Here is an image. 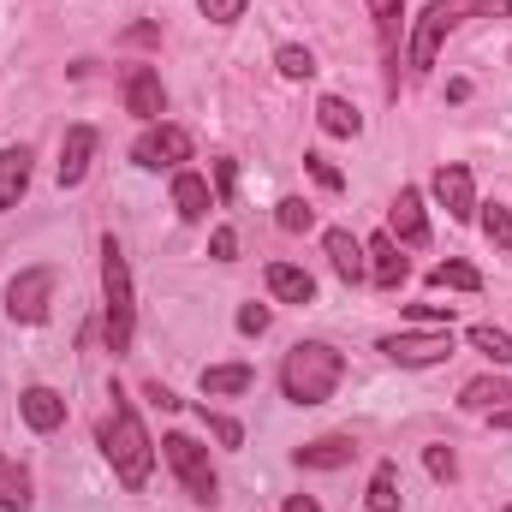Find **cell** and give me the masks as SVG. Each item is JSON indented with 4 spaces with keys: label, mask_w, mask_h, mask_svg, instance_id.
<instances>
[{
    "label": "cell",
    "mask_w": 512,
    "mask_h": 512,
    "mask_svg": "<svg viewBox=\"0 0 512 512\" xmlns=\"http://www.w3.org/2000/svg\"><path fill=\"white\" fill-rule=\"evenodd\" d=\"M495 12H507V18H512V0H429V6L417 12V24H411L405 66L423 78V72L441 60V42H447L459 24H471V18H495Z\"/></svg>",
    "instance_id": "cell-1"
},
{
    "label": "cell",
    "mask_w": 512,
    "mask_h": 512,
    "mask_svg": "<svg viewBox=\"0 0 512 512\" xmlns=\"http://www.w3.org/2000/svg\"><path fill=\"white\" fill-rule=\"evenodd\" d=\"M102 453H108V465H114V477L126 489H143L149 483L155 441H149V429H143V417H137V405H131L126 393H114V411L102 417Z\"/></svg>",
    "instance_id": "cell-2"
},
{
    "label": "cell",
    "mask_w": 512,
    "mask_h": 512,
    "mask_svg": "<svg viewBox=\"0 0 512 512\" xmlns=\"http://www.w3.org/2000/svg\"><path fill=\"white\" fill-rule=\"evenodd\" d=\"M340 376H346V358L328 340H298L280 364V393L292 405H322V399H334Z\"/></svg>",
    "instance_id": "cell-3"
},
{
    "label": "cell",
    "mask_w": 512,
    "mask_h": 512,
    "mask_svg": "<svg viewBox=\"0 0 512 512\" xmlns=\"http://www.w3.org/2000/svg\"><path fill=\"white\" fill-rule=\"evenodd\" d=\"M131 334H137V304H131L126 251L114 239H102V340L120 358V352H131Z\"/></svg>",
    "instance_id": "cell-4"
},
{
    "label": "cell",
    "mask_w": 512,
    "mask_h": 512,
    "mask_svg": "<svg viewBox=\"0 0 512 512\" xmlns=\"http://www.w3.org/2000/svg\"><path fill=\"white\" fill-rule=\"evenodd\" d=\"M161 447H167V465H173V477L185 483V495H191V501H215V489H221V483H215L209 447H197L191 435H167Z\"/></svg>",
    "instance_id": "cell-5"
},
{
    "label": "cell",
    "mask_w": 512,
    "mask_h": 512,
    "mask_svg": "<svg viewBox=\"0 0 512 512\" xmlns=\"http://www.w3.org/2000/svg\"><path fill=\"white\" fill-rule=\"evenodd\" d=\"M48 304H54V268H48V262H42V268H18V274L6 280V316H12V322H42Z\"/></svg>",
    "instance_id": "cell-6"
},
{
    "label": "cell",
    "mask_w": 512,
    "mask_h": 512,
    "mask_svg": "<svg viewBox=\"0 0 512 512\" xmlns=\"http://www.w3.org/2000/svg\"><path fill=\"white\" fill-rule=\"evenodd\" d=\"M382 358L399 370H429V364H447L453 358V334L447 328H429V334H387Z\"/></svg>",
    "instance_id": "cell-7"
},
{
    "label": "cell",
    "mask_w": 512,
    "mask_h": 512,
    "mask_svg": "<svg viewBox=\"0 0 512 512\" xmlns=\"http://www.w3.org/2000/svg\"><path fill=\"white\" fill-rule=\"evenodd\" d=\"M131 161H137L143 173L179 167V161H191V131H185V126H167V120H155V126L131 143Z\"/></svg>",
    "instance_id": "cell-8"
},
{
    "label": "cell",
    "mask_w": 512,
    "mask_h": 512,
    "mask_svg": "<svg viewBox=\"0 0 512 512\" xmlns=\"http://www.w3.org/2000/svg\"><path fill=\"white\" fill-rule=\"evenodd\" d=\"M435 203H441L453 221H471V215H477V179H471V167H465V161L435 167Z\"/></svg>",
    "instance_id": "cell-9"
},
{
    "label": "cell",
    "mask_w": 512,
    "mask_h": 512,
    "mask_svg": "<svg viewBox=\"0 0 512 512\" xmlns=\"http://www.w3.org/2000/svg\"><path fill=\"white\" fill-rule=\"evenodd\" d=\"M370 18H376V36H382V60H387V96H399V30H405V0H364Z\"/></svg>",
    "instance_id": "cell-10"
},
{
    "label": "cell",
    "mask_w": 512,
    "mask_h": 512,
    "mask_svg": "<svg viewBox=\"0 0 512 512\" xmlns=\"http://www.w3.org/2000/svg\"><path fill=\"white\" fill-rule=\"evenodd\" d=\"M387 239L393 245H429V215H423V197L405 185L387 209Z\"/></svg>",
    "instance_id": "cell-11"
},
{
    "label": "cell",
    "mask_w": 512,
    "mask_h": 512,
    "mask_svg": "<svg viewBox=\"0 0 512 512\" xmlns=\"http://www.w3.org/2000/svg\"><path fill=\"white\" fill-rule=\"evenodd\" d=\"M126 114L149 120V126L167 114V90H161V72L155 66H131L126 72Z\"/></svg>",
    "instance_id": "cell-12"
},
{
    "label": "cell",
    "mask_w": 512,
    "mask_h": 512,
    "mask_svg": "<svg viewBox=\"0 0 512 512\" xmlns=\"http://www.w3.org/2000/svg\"><path fill=\"white\" fill-rule=\"evenodd\" d=\"M90 161H96V131L90 126H66V137H60V161H54V179H60V185H84Z\"/></svg>",
    "instance_id": "cell-13"
},
{
    "label": "cell",
    "mask_w": 512,
    "mask_h": 512,
    "mask_svg": "<svg viewBox=\"0 0 512 512\" xmlns=\"http://www.w3.org/2000/svg\"><path fill=\"white\" fill-rule=\"evenodd\" d=\"M18 417H24L36 435H54V429L66 423V399H60L54 387H24V393H18Z\"/></svg>",
    "instance_id": "cell-14"
},
{
    "label": "cell",
    "mask_w": 512,
    "mask_h": 512,
    "mask_svg": "<svg viewBox=\"0 0 512 512\" xmlns=\"http://www.w3.org/2000/svg\"><path fill=\"white\" fill-rule=\"evenodd\" d=\"M292 459H298L304 471H340V465L358 459V441H352V435H316V441H304Z\"/></svg>",
    "instance_id": "cell-15"
},
{
    "label": "cell",
    "mask_w": 512,
    "mask_h": 512,
    "mask_svg": "<svg viewBox=\"0 0 512 512\" xmlns=\"http://www.w3.org/2000/svg\"><path fill=\"white\" fill-rule=\"evenodd\" d=\"M322 251H328V262H334V274L346 280V286H358V280H370V256H364V245L346 233V227H334L328 239H322Z\"/></svg>",
    "instance_id": "cell-16"
},
{
    "label": "cell",
    "mask_w": 512,
    "mask_h": 512,
    "mask_svg": "<svg viewBox=\"0 0 512 512\" xmlns=\"http://www.w3.org/2000/svg\"><path fill=\"white\" fill-rule=\"evenodd\" d=\"M30 161H36V155H30L24 143L0 149V215L24 203V191H30Z\"/></svg>",
    "instance_id": "cell-17"
},
{
    "label": "cell",
    "mask_w": 512,
    "mask_h": 512,
    "mask_svg": "<svg viewBox=\"0 0 512 512\" xmlns=\"http://www.w3.org/2000/svg\"><path fill=\"white\" fill-rule=\"evenodd\" d=\"M364 256H370V280H376L382 292H399V286H405V256H399V245H393L387 233H376V239L364 245Z\"/></svg>",
    "instance_id": "cell-18"
},
{
    "label": "cell",
    "mask_w": 512,
    "mask_h": 512,
    "mask_svg": "<svg viewBox=\"0 0 512 512\" xmlns=\"http://www.w3.org/2000/svg\"><path fill=\"white\" fill-rule=\"evenodd\" d=\"M173 209H179V221H209V209H215L209 179H197V173H173Z\"/></svg>",
    "instance_id": "cell-19"
},
{
    "label": "cell",
    "mask_w": 512,
    "mask_h": 512,
    "mask_svg": "<svg viewBox=\"0 0 512 512\" xmlns=\"http://www.w3.org/2000/svg\"><path fill=\"white\" fill-rule=\"evenodd\" d=\"M268 292H274L280 304H310V298H316V280H310L304 268H292V262H268Z\"/></svg>",
    "instance_id": "cell-20"
},
{
    "label": "cell",
    "mask_w": 512,
    "mask_h": 512,
    "mask_svg": "<svg viewBox=\"0 0 512 512\" xmlns=\"http://www.w3.org/2000/svg\"><path fill=\"white\" fill-rule=\"evenodd\" d=\"M316 126L328 131V137H358V131H364V114H358L346 96H322V102H316Z\"/></svg>",
    "instance_id": "cell-21"
},
{
    "label": "cell",
    "mask_w": 512,
    "mask_h": 512,
    "mask_svg": "<svg viewBox=\"0 0 512 512\" xmlns=\"http://www.w3.org/2000/svg\"><path fill=\"white\" fill-rule=\"evenodd\" d=\"M251 382H256L251 364H209V370H203V393H209V399H233V393H251Z\"/></svg>",
    "instance_id": "cell-22"
},
{
    "label": "cell",
    "mask_w": 512,
    "mask_h": 512,
    "mask_svg": "<svg viewBox=\"0 0 512 512\" xmlns=\"http://www.w3.org/2000/svg\"><path fill=\"white\" fill-rule=\"evenodd\" d=\"M507 399H512V376H477V382H465V393H459L465 411H501Z\"/></svg>",
    "instance_id": "cell-23"
},
{
    "label": "cell",
    "mask_w": 512,
    "mask_h": 512,
    "mask_svg": "<svg viewBox=\"0 0 512 512\" xmlns=\"http://www.w3.org/2000/svg\"><path fill=\"white\" fill-rule=\"evenodd\" d=\"M0 512H30V471L0 453Z\"/></svg>",
    "instance_id": "cell-24"
},
{
    "label": "cell",
    "mask_w": 512,
    "mask_h": 512,
    "mask_svg": "<svg viewBox=\"0 0 512 512\" xmlns=\"http://www.w3.org/2000/svg\"><path fill=\"white\" fill-rule=\"evenodd\" d=\"M429 286H435V292H483V274H477L471 262L447 256V262H435V268H429Z\"/></svg>",
    "instance_id": "cell-25"
},
{
    "label": "cell",
    "mask_w": 512,
    "mask_h": 512,
    "mask_svg": "<svg viewBox=\"0 0 512 512\" xmlns=\"http://www.w3.org/2000/svg\"><path fill=\"white\" fill-rule=\"evenodd\" d=\"M364 507H370V512H399V465H393V459H387V465H376Z\"/></svg>",
    "instance_id": "cell-26"
},
{
    "label": "cell",
    "mask_w": 512,
    "mask_h": 512,
    "mask_svg": "<svg viewBox=\"0 0 512 512\" xmlns=\"http://www.w3.org/2000/svg\"><path fill=\"white\" fill-rule=\"evenodd\" d=\"M471 346H477L483 358H495V364H512V334L495 328V322H477V328H471Z\"/></svg>",
    "instance_id": "cell-27"
},
{
    "label": "cell",
    "mask_w": 512,
    "mask_h": 512,
    "mask_svg": "<svg viewBox=\"0 0 512 512\" xmlns=\"http://www.w3.org/2000/svg\"><path fill=\"white\" fill-rule=\"evenodd\" d=\"M274 66H280V78H292V84H298V78H316V54L298 48V42H286V48L274 54Z\"/></svg>",
    "instance_id": "cell-28"
},
{
    "label": "cell",
    "mask_w": 512,
    "mask_h": 512,
    "mask_svg": "<svg viewBox=\"0 0 512 512\" xmlns=\"http://www.w3.org/2000/svg\"><path fill=\"white\" fill-rule=\"evenodd\" d=\"M477 209H483V233H489V245L512 251V209L507 203H477Z\"/></svg>",
    "instance_id": "cell-29"
},
{
    "label": "cell",
    "mask_w": 512,
    "mask_h": 512,
    "mask_svg": "<svg viewBox=\"0 0 512 512\" xmlns=\"http://www.w3.org/2000/svg\"><path fill=\"white\" fill-rule=\"evenodd\" d=\"M274 221H280V233H310V221H316V209H310L304 197H286V203L274 209Z\"/></svg>",
    "instance_id": "cell-30"
},
{
    "label": "cell",
    "mask_w": 512,
    "mask_h": 512,
    "mask_svg": "<svg viewBox=\"0 0 512 512\" xmlns=\"http://www.w3.org/2000/svg\"><path fill=\"white\" fill-rule=\"evenodd\" d=\"M304 167H310V179H316V185H322V191H340V185H346V173H340V167H334V161H328V155H316V149H310V155H304Z\"/></svg>",
    "instance_id": "cell-31"
},
{
    "label": "cell",
    "mask_w": 512,
    "mask_h": 512,
    "mask_svg": "<svg viewBox=\"0 0 512 512\" xmlns=\"http://www.w3.org/2000/svg\"><path fill=\"white\" fill-rule=\"evenodd\" d=\"M423 465H429V477H435V483H453V477H459L453 447H423Z\"/></svg>",
    "instance_id": "cell-32"
},
{
    "label": "cell",
    "mask_w": 512,
    "mask_h": 512,
    "mask_svg": "<svg viewBox=\"0 0 512 512\" xmlns=\"http://www.w3.org/2000/svg\"><path fill=\"white\" fill-rule=\"evenodd\" d=\"M203 423H209V435H215L221 447H239V441H245V429H239L233 417H221V411H209V405H203Z\"/></svg>",
    "instance_id": "cell-33"
},
{
    "label": "cell",
    "mask_w": 512,
    "mask_h": 512,
    "mask_svg": "<svg viewBox=\"0 0 512 512\" xmlns=\"http://www.w3.org/2000/svg\"><path fill=\"white\" fill-rule=\"evenodd\" d=\"M197 6H203L209 24H239L245 18V0H197Z\"/></svg>",
    "instance_id": "cell-34"
},
{
    "label": "cell",
    "mask_w": 512,
    "mask_h": 512,
    "mask_svg": "<svg viewBox=\"0 0 512 512\" xmlns=\"http://www.w3.org/2000/svg\"><path fill=\"white\" fill-rule=\"evenodd\" d=\"M268 322H274V316H268V304H245V310H239V328H245V334H262Z\"/></svg>",
    "instance_id": "cell-35"
},
{
    "label": "cell",
    "mask_w": 512,
    "mask_h": 512,
    "mask_svg": "<svg viewBox=\"0 0 512 512\" xmlns=\"http://www.w3.org/2000/svg\"><path fill=\"white\" fill-rule=\"evenodd\" d=\"M209 251L221 256V262H233V256H239V233H233V227H221V233L209 239Z\"/></svg>",
    "instance_id": "cell-36"
},
{
    "label": "cell",
    "mask_w": 512,
    "mask_h": 512,
    "mask_svg": "<svg viewBox=\"0 0 512 512\" xmlns=\"http://www.w3.org/2000/svg\"><path fill=\"white\" fill-rule=\"evenodd\" d=\"M233 179H239V167H233V161H215V197H221V203L233 197Z\"/></svg>",
    "instance_id": "cell-37"
},
{
    "label": "cell",
    "mask_w": 512,
    "mask_h": 512,
    "mask_svg": "<svg viewBox=\"0 0 512 512\" xmlns=\"http://www.w3.org/2000/svg\"><path fill=\"white\" fill-rule=\"evenodd\" d=\"M411 316H417V322H447L453 304H411Z\"/></svg>",
    "instance_id": "cell-38"
},
{
    "label": "cell",
    "mask_w": 512,
    "mask_h": 512,
    "mask_svg": "<svg viewBox=\"0 0 512 512\" xmlns=\"http://www.w3.org/2000/svg\"><path fill=\"white\" fill-rule=\"evenodd\" d=\"M149 399H155L161 411H179V399H173V393H167V387H161V382H149Z\"/></svg>",
    "instance_id": "cell-39"
},
{
    "label": "cell",
    "mask_w": 512,
    "mask_h": 512,
    "mask_svg": "<svg viewBox=\"0 0 512 512\" xmlns=\"http://www.w3.org/2000/svg\"><path fill=\"white\" fill-rule=\"evenodd\" d=\"M286 512H322V507H316L310 495H292V501H286Z\"/></svg>",
    "instance_id": "cell-40"
},
{
    "label": "cell",
    "mask_w": 512,
    "mask_h": 512,
    "mask_svg": "<svg viewBox=\"0 0 512 512\" xmlns=\"http://www.w3.org/2000/svg\"><path fill=\"white\" fill-rule=\"evenodd\" d=\"M489 423H495V429H512V405H501V411H489Z\"/></svg>",
    "instance_id": "cell-41"
},
{
    "label": "cell",
    "mask_w": 512,
    "mask_h": 512,
    "mask_svg": "<svg viewBox=\"0 0 512 512\" xmlns=\"http://www.w3.org/2000/svg\"><path fill=\"white\" fill-rule=\"evenodd\" d=\"M507 512H512V507H507Z\"/></svg>",
    "instance_id": "cell-42"
}]
</instances>
